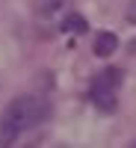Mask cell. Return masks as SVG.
<instances>
[{
	"mask_svg": "<svg viewBox=\"0 0 136 148\" xmlns=\"http://www.w3.org/2000/svg\"><path fill=\"white\" fill-rule=\"evenodd\" d=\"M47 116H51V104L44 98H39V95H18L3 110V119L12 121L18 130H30L36 125H42Z\"/></svg>",
	"mask_w": 136,
	"mask_h": 148,
	"instance_id": "cell-1",
	"label": "cell"
},
{
	"mask_svg": "<svg viewBox=\"0 0 136 148\" xmlns=\"http://www.w3.org/2000/svg\"><path fill=\"white\" fill-rule=\"evenodd\" d=\"M62 6H68V0H33V9L39 12V15H53V12H59Z\"/></svg>",
	"mask_w": 136,
	"mask_h": 148,
	"instance_id": "cell-4",
	"label": "cell"
},
{
	"mask_svg": "<svg viewBox=\"0 0 136 148\" xmlns=\"http://www.w3.org/2000/svg\"><path fill=\"white\" fill-rule=\"evenodd\" d=\"M18 133H21V130L12 125V121H6L3 116H0V145H12V142L18 139Z\"/></svg>",
	"mask_w": 136,
	"mask_h": 148,
	"instance_id": "cell-5",
	"label": "cell"
},
{
	"mask_svg": "<svg viewBox=\"0 0 136 148\" xmlns=\"http://www.w3.org/2000/svg\"><path fill=\"white\" fill-rule=\"evenodd\" d=\"M115 47H118V36L104 30V33H98V36H95L92 53H95V56H101V59H107L109 53H115Z\"/></svg>",
	"mask_w": 136,
	"mask_h": 148,
	"instance_id": "cell-3",
	"label": "cell"
},
{
	"mask_svg": "<svg viewBox=\"0 0 136 148\" xmlns=\"http://www.w3.org/2000/svg\"><path fill=\"white\" fill-rule=\"evenodd\" d=\"M86 27H89V24H86V18L77 15V12H71V15L62 21V30H68V33H86Z\"/></svg>",
	"mask_w": 136,
	"mask_h": 148,
	"instance_id": "cell-6",
	"label": "cell"
},
{
	"mask_svg": "<svg viewBox=\"0 0 136 148\" xmlns=\"http://www.w3.org/2000/svg\"><path fill=\"white\" fill-rule=\"evenodd\" d=\"M118 83H121V71L118 68H107L101 74H95L92 80V101L98 110H104V113H113L115 110V101H118Z\"/></svg>",
	"mask_w": 136,
	"mask_h": 148,
	"instance_id": "cell-2",
	"label": "cell"
}]
</instances>
